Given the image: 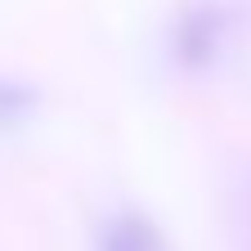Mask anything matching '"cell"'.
Instances as JSON below:
<instances>
[{
    "label": "cell",
    "mask_w": 251,
    "mask_h": 251,
    "mask_svg": "<svg viewBox=\"0 0 251 251\" xmlns=\"http://www.w3.org/2000/svg\"><path fill=\"white\" fill-rule=\"evenodd\" d=\"M225 36H229V14L215 9V5H198V9H188L175 23L171 58L179 63V68H188V72H202V68H211V63L220 58Z\"/></svg>",
    "instance_id": "obj_1"
},
{
    "label": "cell",
    "mask_w": 251,
    "mask_h": 251,
    "mask_svg": "<svg viewBox=\"0 0 251 251\" xmlns=\"http://www.w3.org/2000/svg\"><path fill=\"white\" fill-rule=\"evenodd\" d=\"M94 251H162V233L144 211H112L103 215L99 233H94Z\"/></svg>",
    "instance_id": "obj_2"
},
{
    "label": "cell",
    "mask_w": 251,
    "mask_h": 251,
    "mask_svg": "<svg viewBox=\"0 0 251 251\" xmlns=\"http://www.w3.org/2000/svg\"><path fill=\"white\" fill-rule=\"evenodd\" d=\"M36 112V90L18 76H0V135H14Z\"/></svg>",
    "instance_id": "obj_3"
}]
</instances>
